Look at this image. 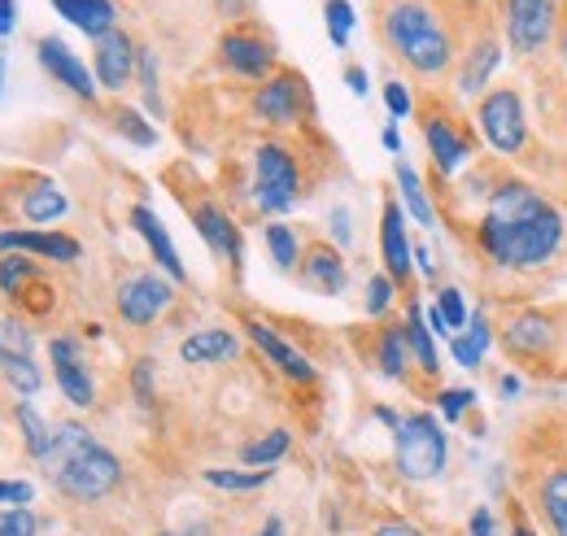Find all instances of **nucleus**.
Segmentation results:
<instances>
[{"mask_svg": "<svg viewBox=\"0 0 567 536\" xmlns=\"http://www.w3.org/2000/svg\"><path fill=\"white\" fill-rule=\"evenodd\" d=\"M13 27H18V0H0V40L13 35Z\"/></svg>", "mask_w": 567, "mask_h": 536, "instance_id": "nucleus-57", "label": "nucleus"}, {"mask_svg": "<svg viewBox=\"0 0 567 536\" xmlns=\"http://www.w3.org/2000/svg\"><path fill=\"white\" fill-rule=\"evenodd\" d=\"M179 301V284L157 267H132L118 275L114 284V310L132 332H148L157 328Z\"/></svg>", "mask_w": 567, "mask_h": 536, "instance_id": "nucleus-14", "label": "nucleus"}, {"mask_svg": "<svg viewBox=\"0 0 567 536\" xmlns=\"http://www.w3.org/2000/svg\"><path fill=\"white\" fill-rule=\"evenodd\" d=\"M297 279H301L310 292H319V297H341L346 284H350V267H346L341 245H332V240H323V236L306 240L301 262H297Z\"/></svg>", "mask_w": 567, "mask_h": 536, "instance_id": "nucleus-24", "label": "nucleus"}, {"mask_svg": "<svg viewBox=\"0 0 567 536\" xmlns=\"http://www.w3.org/2000/svg\"><path fill=\"white\" fill-rule=\"evenodd\" d=\"M323 22H328V40L332 49H350V35H354V4L350 0H323Z\"/></svg>", "mask_w": 567, "mask_h": 536, "instance_id": "nucleus-41", "label": "nucleus"}, {"mask_svg": "<svg viewBox=\"0 0 567 536\" xmlns=\"http://www.w3.org/2000/svg\"><path fill=\"white\" fill-rule=\"evenodd\" d=\"M450 467V436L432 410H411L393 427V471L406 484L441 480Z\"/></svg>", "mask_w": 567, "mask_h": 536, "instance_id": "nucleus-11", "label": "nucleus"}, {"mask_svg": "<svg viewBox=\"0 0 567 536\" xmlns=\"http://www.w3.org/2000/svg\"><path fill=\"white\" fill-rule=\"evenodd\" d=\"M13 310H18L22 319H49V315L58 310V284H53L49 275H40L35 284H27V288L13 297Z\"/></svg>", "mask_w": 567, "mask_h": 536, "instance_id": "nucleus-37", "label": "nucleus"}, {"mask_svg": "<svg viewBox=\"0 0 567 536\" xmlns=\"http://www.w3.org/2000/svg\"><path fill=\"white\" fill-rule=\"evenodd\" d=\"M35 58H40V66H44V74H49L53 83H62V87H66L71 96H79L83 105H96L101 83H96L92 70L83 66V58H74L66 40H58V35H40V40H35Z\"/></svg>", "mask_w": 567, "mask_h": 536, "instance_id": "nucleus-23", "label": "nucleus"}, {"mask_svg": "<svg viewBox=\"0 0 567 536\" xmlns=\"http://www.w3.org/2000/svg\"><path fill=\"white\" fill-rule=\"evenodd\" d=\"M485 353H489V349H481L467 332L450 336V358H454L463 371H481V367H485Z\"/></svg>", "mask_w": 567, "mask_h": 536, "instance_id": "nucleus-45", "label": "nucleus"}, {"mask_svg": "<svg viewBox=\"0 0 567 536\" xmlns=\"http://www.w3.org/2000/svg\"><path fill=\"white\" fill-rule=\"evenodd\" d=\"M262 245H267V258L271 267L284 270V275H297V262H301V231L292 223H262Z\"/></svg>", "mask_w": 567, "mask_h": 536, "instance_id": "nucleus-30", "label": "nucleus"}, {"mask_svg": "<svg viewBox=\"0 0 567 536\" xmlns=\"http://www.w3.org/2000/svg\"><path fill=\"white\" fill-rule=\"evenodd\" d=\"M136 83H141L144 110L153 118H166V101H162V79H157V49L141 44V58H136Z\"/></svg>", "mask_w": 567, "mask_h": 536, "instance_id": "nucleus-38", "label": "nucleus"}, {"mask_svg": "<svg viewBox=\"0 0 567 536\" xmlns=\"http://www.w3.org/2000/svg\"><path fill=\"white\" fill-rule=\"evenodd\" d=\"M533 79V118H537V132L546 135L550 148L567 153V74L555 62H542V66L524 70Z\"/></svg>", "mask_w": 567, "mask_h": 536, "instance_id": "nucleus-19", "label": "nucleus"}, {"mask_svg": "<svg viewBox=\"0 0 567 536\" xmlns=\"http://www.w3.org/2000/svg\"><path fill=\"white\" fill-rule=\"evenodd\" d=\"M506 40V53L519 70L555 62V35L564 18V0H489Z\"/></svg>", "mask_w": 567, "mask_h": 536, "instance_id": "nucleus-9", "label": "nucleus"}, {"mask_svg": "<svg viewBox=\"0 0 567 536\" xmlns=\"http://www.w3.org/2000/svg\"><path fill=\"white\" fill-rule=\"evenodd\" d=\"M415 123H420V135H424L427 162H432V179H441V184L458 179V175L485 153V140H481L472 114L458 105L454 92L424 87V92L415 96Z\"/></svg>", "mask_w": 567, "mask_h": 536, "instance_id": "nucleus-8", "label": "nucleus"}, {"mask_svg": "<svg viewBox=\"0 0 567 536\" xmlns=\"http://www.w3.org/2000/svg\"><path fill=\"white\" fill-rule=\"evenodd\" d=\"M506 362L542 384H567V297L511 301L494 319Z\"/></svg>", "mask_w": 567, "mask_h": 536, "instance_id": "nucleus-5", "label": "nucleus"}, {"mask_svg": "<svg viewBox=\"0 0 567 536\" xmlns=\"http://www.w3.org/2000/svg\"><path fill=\"white\" fill-rule=\"evenodd\" d=\"M432 202L497 306L537 301L567 275L564 197L494 153H481L450 184L432 179Z\"/></svg>", "mask_w": 567, "mask_h": 536, "instance_id": "nucleus-1", "label": "nucleus"}, {"mask_svg": "<svg viewBox=\"0 0 567 536\" xmlns=\"http://www.w3.org/2000/svg\"><path fill=\"white\" fill-rule=\"evenodd\" d=\"M153 536H202V533H171V528H162V533H153Z\"/></svg>", "mask_w": 567, "mask_h": 536, "instance_id": "nucleus-61", "label": "nucleus"}, {"mask_svg": "<svg viewBox=\"0 0 567 536\" xmlns=\"http://www.w3.org/2000/svg\"><path fill=\"white\" fill-rule=\"evenodd\" d=\"M74 31H83L87 40H101L118 27V4L114 0H49Z\"/></svg>", "mask_w": 567, "mask_h": 536, "instance_id": "nucleus-29", "label": "nucleus"}, {"mask_svg": "<svg viewBox=\"0 0 567 536\" xmlns=\"http://www.w3.org/2000/svg\"><path fill=\"white\" fill-rule=\"evenodd\" d=\"M240 328H245V336H249V344L280 371L288 384H297V389H315L319 384V367L310 362V353L306 349H297L292 340H284L267 319H258V315H245L240 319Z\"/></svg>", "mask_w": 567, "mask_h": 536, "instance_id": "nucleus-17", "label": "nucleus"}, {"mask_svg": "<svg viewBox=\"0 0 567 536\" xmlns=\"http://www.w3.org/2000/svg\"><path fill=\"white\" fill-rule=\"evenodd\" d=\"M555 66L567 74V0H564V18H559V35H555Z\"/></svg>", "mask_w": 567, "mask_h": 536, "instance_id": "nucleus-55", "label": "nucleus"}, {"mask_svg": "<svg viewBox=\"0 0 567 536\" xmlns=\"http://www.w3.org/2000/svg\"><path fill=\"white\" fill-rule=\"evenodd\" d=\"M506 515H511V536H542L537 528H533V519H528V511H524V502H519V497H511Z\"/></svg>", "mask_w": 567, "mask_h": 536, "instance_id": "nucleus-50", "label": "nucleus"}, {"mask_svg": "<svg viewBox=\"0 0 567 536\" xmlns=\"http://www.w3.org/2000/svg\"><path fill=\"white\" fill-rule=\"evenodd\" d=\"M380 262L402 288V301L415 297V240L406 236V209L393 193L380 205Z\"/></svg>", "mask_w": 567, "mask_h": 536, "instance_id": "nucleus-18", "label": "nucleus"}, {"mask_svg": "<svg viewBox=\"0 0 567 536\" xmlns=\"http://www.w3.org/2000/svg\"><path fill=\"white\" fill-rule=\"evenodd\" d=\"M494 533H497L494 511H489V506H476L472 519H467V536H494Z\"/></svg>", "mask_w": 567, "mask_h": 536, "instance_id": "nucleus-52", "label": "nucleus"}, {"mask_svg": "<svg viewBox=\"0 0 567 536\" xmlns=\"http://www.w3.org/2000/svg\"><path fill=\"white\" fill-rule=\"evenodd\" d=\"M49 362H53V380L62 389V398L74 410H92L96 405V375L87 367V353H83V340L71 332H58L49 340Z\"/></svg>", "mask_w": 567, "mask_h": 536, "instance_id": "nucleus-20", "label": "nucleus"}, {"mask_svg": "<svg viewBox=\"0 0 567 536\" xmlns=\"http://www.w3.org/2000/svg\"><path fill=\"white\" fill-rule=\"evenodd\" d=\"M432 306L441 310V319H445V328H450V336L463 332V328L472 323L467 297H463V288H454V284H441V288H436V297H432Z\"/></svg>", "mask_w": 567, "mask_h": 536, "instance_id": "nucleus-40", "label": "nucleus"}, {"mask_svg": "<svg viewBox=\"0 0 567 536\" xmlns=\"http://www.w3.org/2000/svg\"><path fill=\"white\" fill-rule=\"evenodd\" d=\"M367 536H427L420 524H411V519H380V524H371V533Z\"/></svg>", "mask_w": 567, "mask_h": 536, "instance_id": "nucleus-49", "label": "nucleus"}, {"mask_svg": "<svg viewBox=\"0 0 567 536\" xmlns=\"http://www.w3.org/2000/svg\"><path fill=\"white\" fill-rule=\"evenodd\" d=\"M44 475L53 480V488L66 497V502H79V506H96L105 497H114L127 480V467L123 458L101 445L92 436V427L83 423H58L53 427V450L44 458Z\"/></svg>", "mask_w": 567, "mask_h": 536, "instance_id": "nucleus-6", "label": "nucleus"}, {"mask_svg": "<svg viewBox=\"0 0 567 536\" xmlns=\"http://www.w3.org/2000/svg\"><path fill=\"white\" fill-rule=\"evenodd\" d=\"M44 275L40 258H27V254H0V297H18L27 284H35Z\"/></svg>", "mask_w": 567, "mask_h": 536, "instance_id": "nucleus-36", "label": "nucleus"}, {"mask_svg": "<svg viewBox=\"0 0 567 536\" xmlns=\"http://www.w3.org/2000/svg\"><path fill=\"white\" fill-rule=\"evenodd\" d=\"M13 419H18V427H22V445H27V454H31L35 463H44L49 450H53V423H49L31 402L13 405Z\"/></svg>", "mask_w": 567, "mask_h": 536, "instance_id": "nucleus-32", "label": "nucleus"}, {"mask_svg": "<svg viewBox=\"0 0 567 536\" xmlns=\"http://www.w3.org/2000/svg\"><path fill=\"white\" fill-rule=\"evenodd\" d=\"M371 414H375V419H380V423H384V427H389V432H393V427H398V423H402V414H398V410H389V405H375V410H371Z\"/></svg>", "mask_w": 567, "mask_h": 536, "instance_id": "nucleus-60", "label": "nucleus"}, {"mask_svg": "<svg viewBox=\"0 0 567 536\" xmlns=\"http://www.w3.org/2000/svg\"><path fill=\"white\" fill-rule=\"evenodd\" d=\"M515 497L550 536H567V410H537L515 436Z\"/></svg>", "mask_w": 567, "mask_h": 536, "instance_id": "nucleus-4", "label": "nucleus"}, {"mask_svg": "<svg viewBox=\"0 0 567 536\" xmlns=\"http://www.w3.org/2000/svg\"><path fill=\"white\" fill-rule=\"evenodd\" d=\"M127 223H132V231L144 240V249H148L153 267L162 270V275H171L175 284H188V267L179 262V249H175L171 231L162 227V218H157V214H153L144 202H136L132 209H127Z\"/></svg>", "mask_w": 567, "mask_h": 536, "instance_id": "nucleus-25", "label": "nucleus"}, {"mask_svg": "<svg viewBox=\"0 0 567 536\" xmlns=\"http://www.w3.org/2000/svg\"><path fill=\"white\" fill-rule=\"evenodd\" d=\"M44 519L31 506H0V536H40Z\"/></svg>", "mask_w": 567, "mask_h": 536, "instance_id": "nucleus-43", "label": "nucleus"}, {"mask_svg": "<svg viewBox=\"0 0 567 536\" xmlns=\"http://www.w3.org/2000/svg\"><path fill=\"white\" fill-rule=\"evenodd\" d=\"M288 450H292V432L288 427H267V432H258L254 441L240 445V463L245 467H276Z\"/></svg>", "mask_w": 567, "mask_h": 536, "instance_id": "nucleus-33", "label": "nucleus"}, {"mask_svg": "<svg viewBox=\"0 0 567 536\" xmlns=\"http://www.w3.org/2000/svg\"><path fill=\"white\" fill-rule=\"evenodd\" d=\"M555 193H559V197H564V205H567V171H564V184H559Z\"/></svg>", "mask_w": 567, "mask_h": 536, "instance_id": "nucleus-62", "label": "nucleus"}, {"mask_svg": "<svg viewBox=\"0 0 567 536\" xmlns=\"http://www.w3.org/2000/svg\"><path fill=\"white\" fill-rule=\"evenodd\" d=\"M362 353H367V362L384 380L406 384V389H424L420 384V371H415V358H411V340H406V323L402 319H380L375 328H367Z\"/></svg>", "mask_w": 567, "mask_h": 536, "instance_id": "nucleus-16", "label": "nucleus"}, {"mask_svg": "<svg viewBox=\"0 0 567 536\" xmlns=\"http://www.w3.org/2000/svg\"><path fill=\"white\" fill-rule=\"evenodd\" d=\"M110 127L123 135L127 144H136V148H153L157 144V127L144 118L141 110H132V105H114L110 110Z\"/></svg>", "mask_w": 567, "mask_h": 536, "instance_id": "nucleus-39", "label": "nucleus"}, {"mask_svg": "<svg viewBox=\"0 0 567 536\" xmlns=\"http://www.w3.org/2000/svg\"><path fill=\"white\" fill-rule=\"evenodd\" d=\"M432 405L445 423H463L472 410H476V389H436L432 393Z\"/></svg>", "mask_w": 567, "mask_h": 536, "instance_id": "nucleus-42", "label": "nucleus"}, {"mask_svg": "<svg viewBox=\"0 0 567 536\" xmlns=\"http://www.w3.org/2000/svg\"><path fill=\"white\" fill-rule=\"evenodd\" d=\"M214 62H218L223 74L258 87V83H267L280 70V44H276V35L258 18H240V22H227L218 31Z\"/></svg>", "mask_w": 567, "mask_h": 536, "instance_id": "nucleus-12", "label": "nucleus"}, {"mask_svg": "<svg viewBox=\"0 0 567 536\" xmlns=\"http://www.w3.org/2000/svg\"><path fill=\"white\" fill-rule=\"evenodd\" d=\"M0 92H4V53H0Z\"/></svg>", "mask_w": 567, "mask_h": 536, "instance_id": "nucleus-63", "label": "nucleus"}, {"mask_svg": "<svg viewBox=\"0 0 567 536\" xmlns=\"http://www.w3.org/2000/svg\"><path fill=\"white\" fill-rule=\"evenodd\" d=\"M171 193H175V202L188 209V218H193L197 236L206 240V249L218 262H227L231 275H240L245 270V236H240V223L223 205V197H214L206 184H175Z\"/></svg>", "mask_w": 567, "mask_h": 536, "instance_id": "nucleus-13", "label": "nucleus"}, {"mask_svg": "<svg viewBox=\"0 0 567 536\" xmlns=\"http://www.w3.org/2000/svg\"><path fill=\"white\" fill-rule=\"evenodd\" d=\"M240 358V336L231 328H197L179 340V362L188 367H223Z\"/></svg>", "mask_w": 567, "mask_h": 536, "instance_id": "nucleus-26", "label": "nucleus"}, {"mask_svg": "<svg viewBox=\"0 0 567 536\" xmlns=\"http://www.w3.org/2000/svg\"><path fill=\"white\" fill-rule=\"evenodd\" d=\"M132 393L141 405H153L157 398V371H153V358H136L132 362Z\"/></svg>", "mask_w": 567, "mask_h": 536, "instance_id": "nucleus-46", "label": "nucleus"}, {"mask_svg": "<svg viewBox=\"0 0 567 536\" xmlns=\"http://www.w3.org/2000/svg\"><path fill=\"white\" fill-rule=\"evenodd\" d=\"M328 227H332V245H350L354 240V227H350V209L346 205H332V214H328Z\"/></svg>", "mask_w": 567, "mask_h": 536, "instance_id": "nucleus-48", "label": "nucleus"}, {"mask_svg": "<svg viewBox=\"0 0 567 536\" xmlns=\"http://www.w3.org/2000/svg\"><path fill=\"white\" fill-rule=\"evenodd\" d=\"M0 380L13 389V398H35L44 389V371L31 362V353H0Z\"/></svg>", "mask_w": 567, "mask_h": 536, "instance_id": "nucleus-34", "label": "nucleus"}, {"mask_svg": "<svg viewBox=\"0 0 567 536\" xmlns=\"http://www.w3.org/2000/svg\"><path fill=\"white\" fill-rule=\"evenodd\" d=\"M393 184H398V202L402 209L420 223V227H436L441 223V214H436V202H432V193H427V184L420 179V171L406 162V157H393Z\"/></svg>", "mask_w": 567, "mask_h": 536, "instance_id": "nucleus-28", "label": "nucleus"}, {"mask_svg": "<svg viewBox=\"0 0 567 536\" xmlns=\"http://www.w3.org/2000/svg\"><path fill=\"white\" fill-rule=\"evenodd\" d=\"M0 254H27L40 262L74 267L83 258V245L71 231H53V227H0Z\"/></svg>", "mask_w": 567, "mask_h": 536, "instance_id": "nucleus-22", "label": "nucleus"}, {"mask_svg": "<svg viewBox=\"0 0 567 536\" xmlns=\"http://www.w3.org/2000/svg\"><path fill=\"white\" fill-rule=\"evenodd\" d=\"M415 270L427 275V279H436V258H432V249H427L424 240H415Z\"/></svg>", "mask_w": 567, "mask_h": 536, "instance_id": "nucleus-56", "label": "nucleus"}, {"mask_svg": "<svg viewBox=\"0 0 567 536\" xmlns=\"http://www.w3.org/2000/svg\"><path fill=\"white\" fill-rule=\"evenodd\" d=\"M310 132V127H306ZM315 188L310 153L301 132L292 135H262L249 148V179H245V202L262 218H280L292 205H301Z\"/></svg>", "mask_w": 567, "mask_h": 536, "instance_id": "nucleus-7", "label": "nucleus"}, {"mask_svg": "<svg viewBox=\"0 0 567 536\" xmlns=\"http://www.w3.org/2000/svg\"><path fill=\"white\" fill-rule=\"evenodd\" d=\"M502 62H506V40H502V27H497V18H494V22H485V27L476 31V40L463 49L458 66L450 74V92H454L458 101H481V96L494 87V74Z\"/></svg>", "mask_w": 567, "mask_h": 536, "instance_id": "nucleus-15", "label": "nucleus"}, {"mask_svg": "<svg viewBox=\"0 0 567 536\" xmlns=\"http://www.w3.org/2000/svg\"><path fill=\"white\" fill-rule=\"evenodd\" d=\"M35 502V484L31 480H4L0 475V506H31Z\"/></svg>", "mask_w": 567, "mask_h": 536, "instance_id": "nucleus-47", "label": "nucleus"}, {"mask_svg": "<svg viewBox=\"0 0 567 536\" xmlns=\"http://www.w3.org/2000/svg\"><path fill=\"white\" fill-rule=\"evenodd\" d=\"M202 480L218 488V493H258V488H267L271 480H276V467H206L202 471Z\"/></svg>", "mask_w": 567, "mask_h": 536, "instance_id": "nucleus-31", "label": "nucleus"}, {"mask_svg": "<svg viewBox=\"0 0 567 536\" xmlns=\"http://www.w3.org/2000/svg\"><path fill=\"white\" fill-rule=\"evenodd\" d=\"M489 0H375L371 31L380 49L427 87L450 79L463 49L476 40L485 22H494Z\"/></svg>", "mask_w": 567, "mask_h": 536, "instance_id": "nucleus-2", "label": "nucleus"}, {"mask_svg": "<svg viewBox=\"0 0 567 536\" xmlns=\"http://www.w3.org/2000/svg\"><path fill=\"white\" fill-rule=\"evenodd\" d=\"M249 118L267 135H292L315 127V92L297 66H280L267 83L249 92Z\"/></svg>", "mask_w": 567, "mask_h": 536, "instance_id": "nucleus-10", "label": "nucleus"}, {"mask_svg": "<svg viewBox=\"0 0 567 536\" xmlns=\"http://www.w3.org/2000/svg\"><path fill=\"white\" fill-rule=\"evenodd\" d=\"M346 83H350V92H354V96H367V92H371V79H367V70L358 66V62L346 66Z\"/></svg>", "mask_w": 567, "mask_h": 536, "instance_id": "nucleus-54", "label": "nucleus"}, {"mask_svg": "<svg viewBox=\"0 0 567 536\" xmlns=\"http://www.w3.org/2000/svg\"><path fill=\"white\" fill-rule=\"evenodd\" d=\"M398 297H402V288L393 284V275H389V270H375V275H367V288H362V315H367L371 323L393 319Z\"/></svg>", "mask_w": 567, "mask_h": 536, "instance_id": "nucleus-35", "label": "nucleus"}, {"mask_svg": "<svg viewBox=\"0 0 567 536\" xmlns=\"http://www.w3.org/2000/svg\"><path fill=\"white\" fill-rule=\"evenodd\" d=\"M472 123L485 140V148L502 157L506 166L533 175L550 193L564 184L567 153L550 148L546 135L537 132V118H533V105H528V92L519 79H502L481 101H472Z\"/></svg>", "mask_w": 567, "mask_h": 536, "instance_id": "nucleus-3", "label": "nucleus"}, {"mask_svg": "<svg viewBox=\"0 0 567 536\" xmlns=\"http://www.w3.org/2000/svg\"><path fill=\"white\" fill-rule=\"evenodd\" d=\"M380 144H384L393 157H402V132H398V123H389V127L380 132Z\"/></svg>", "mask_w": 567, "mask_h": 536, "instance_id": "nucleus-59", "label": "nucleus"}, {"mask_svg": "<svg viewBox=\"0 0 567 536\" xmlns=\"http://www.w3.org/2000/svg\"><path fill=\"white\" fill-rule=\"evenodd\" d=\"M249 536H288V528H284L280 515H267V519H262V524H258Z\"/></svg>", "mask_w": 567, "mask_h": 536, "instance_id": "nucleus-58", "label": "nucleus"}, {"mask_svg": "<svg viewBox=\"0 0 567 536\" xmlns=\"http://www.w3.org/2000/svg\"><path fill=\"white\" fill-rule=\"evenodd\" d=\"M519 389H524V375H519V371H502V375H497V398L511 402V398H519Z\"/></svg>", "mask_w": 567, "mask_h": 536, "instance_id": "nucleus-53", "label": "nucleus"}, {"mask_svg": "<svg viewBox=\"0 0 567 536\" xmlns=\"http://www.w3.org/2000/svg\"><path fill=\"white\" fill-rule=\"evenodd\" d=\"M406 340H411V358H415V371H420V384H436L441 375V353H436V336L424 319V301L420 297H406Z\"/></svg>", "mask_w": 567, "mask_h": 536, "instance_id": "nucleus-27", "label": "nucleus"}, {"mask_svg": "<svg viewBox=\"0 0 567 536\" xmlns=\"http://www.w3.org/2000/svg\"><path fill=\"white\" fill-rule=\"evenodd\" d=\"M136 58H141V40L127 27H114L110 35L92 40V74L114 96L136 83Z\"/></svg>", "mask_w": 567, "mask_h": 536, "instance_id": "nucleus-21", "label": "nucleus"}, {"mask_svg": "<svg viewBox=\"0 0 567 536\" xmlns=\"http://www.w3.org/2000/svg\"><path fill=\"white\" fill-rule=\"evenodd\" d=\"M249 9H254V0H214V13H218L223 22H240V18H254Z\"/></svg>", "mask_w": 567, "mask_h": 536, "instance_id": "nucleus-51", "label": "nucleus"}, {"mask_svg": "<svg viewBox=\"0 0 567 536\" xmlns=\"http://www.w3.org/2000/svg\"><path fill=\"white\" fill-rule=\"evenodd\" d=\"M384 110L393 114V123L415 118V92H411L402 79H389V83H384Z\"/></svg>", "mask_w": 567, "mask_h": 536, "instance_id": "nucleus-44", "label": "nucleus"}]
</instances>
